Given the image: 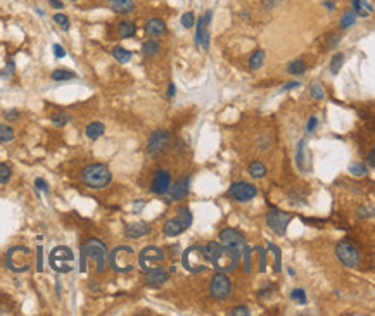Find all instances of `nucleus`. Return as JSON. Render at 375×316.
<instances>
[{
  "label": "nucleus",
  "mask_w": 375,
  "mask_h": 316,
  "mask_svg": "<svg viewBox=\"0 0 375 316\" xmlns=\"http://www.w3.org/2000/svg\"><path fill=\"white\" fill-rule=\"evenodd\" d=\"M195 25V16H194V13H185L182 16V26L183 28H187V30H190L192 26Z\"/></svg>",
  "instance_id": "obj_37"
},
{
  "label": "nucleus",
  "mask_w": 375,
  "mask_h": 316,
  "mask_svg": "<svg viewBox=\"0 0 375 316\" xmlns=\"http://www.w3.org/2000/svg\"><path fill=\"white\" fill-rule=\"evenodd\" d=\"M228 314L230 316H240V314L249 316L251 314V311H249V307H245V306H237V307H233L232 311H228Z\"/></svg>",
  "instance_id": "obj_40"
},
{
  "label": "nucleus",
  "mask_w": 375,
  "mask_h": 316,
  "mask_svg": "<svg viewBox=\"0 0 375 316\" xmlns=\"http://www.w3.org/2000/svg\"><path fill=\"white\" fill-rule=\"evenodd\" d=\"M11 175H13L11 166L6 165V163H0V185H6L11 180Z\"/></svg>",
  "instance_id": "obj_31"
},
{
  "label": "nucleus",
  "mask_w": 375,
  "mask_h": 316,
  "mask_svg": "<svg viewBox=\"0 0 375 316\" xmlns=\"http://www.w3.org/2000/svg\"><path fill=\"white\" fill-rule=\"evenodd\" d=\"M30 249L28 247H13L6 256V264L11 271L14 273H23V271H28L31 263H30Z\"/></svg>",
  "instance_id": "obj_3"
},
{
  "label": "nucleus",
  "mask_w": 375,
  "mask_h": 316,
  "mask_svg": "<svg viewBox=\"0 0 375 316\" xmlns=\"http://www.w3.org/2000/svg\"><path fill=\"white\" fill-rule=\"evenodd\" d=\"M163 259H165V252L159 247H156V245H147V247H144L139 254V264L144 273L149 271L151 268H154L152 266L154 263H161Z\"/></svg>",
  "instance_id": "obj_8"
},
{
  "label": "nucleus",
  "mask_w": 375,
  "mask_h": 316,
  "mask_svg": "<svg viewBox=\"0 0 375 316\" xmlns=\"http://www.w3.org/2000/svg\"><path fill=\"white\" fill-rule=\"evenodd\" d=\"M373 157H375V152H373V150H370V154H368V165L372 166V168L375 166V159H373Z\"/></svg>",
  "instance_id": "obj_50"
},
{
  "label": "nucleus",
  "mask_w": 375,
  "mask_h": 316,
  "mask_svg": "<svg viewBox=\"0 0 375 316\" xmlns=\"http://www.w3.org/2000/svg\"><path fill=\"white\" fill-rule=\"evenodd\" d=\"M49 4L54 7V9H62V7H64V4H62L61 0H49Z\"/></svg>",
  "instance_id": "obj_47"
},
{
  "label": "nucleus",
  "mask_w": 375,
  "mask_h": 316,
  "mask_svg": "<svg viewBox=\"0 0 375 316\" xmlns=\"http://www.w3.org/2000/svg\"><path fill=\"white\" fill-rule=\"evenodd\" d=\"M291 220H292V214L284 213V211L272 209V211H268V214H267V223L277 235H284L285 228L291 223Z\"/></svg>",
  "instance_id": "obj_10"
},
{
  "label": "nucleus",
  "mask_w": 375,
  "mask_h": 316,
  "mask_svg": "<svg viewBox=\"0 0 375 316\" xmlns=\"http://www.w3.org/2000/svg\"><path fill=\"white\" fill-rule=\"evenodd\" d=\"M144 30H146L147 35H152V37H156V35L165 33V31H166V23L163 21V19H159V18H152V19H149V21L146 23Z\"/></svg>",
  "instance_id": "obj_21"
},
{
  "label": "nucleus",
  "mask_w": 375,
  "mask_h": 316,
  "mask_svg": "<svg viewBox=\"0 0 375 316\" xmlns=\"http://www.w3.org/2000/svg\"><path fill=\"white\" fill-rule=\"evenodd\" d=\"M341 42V35H332V38H330V42H329V47L330 49H334L335 45Z\"/></svg>",
  "instance_id": "obj_45"
},
{
  "label": "nucleus",
  "mask_w": 375,
  "mask_h": 316,
  "mask_svg": "<svg viewBox=\"0 0 375 316\" xmlns=\"http://www.w3.org/2000/svg\"><path fill=\"white\" fill-rule=\"evenodd\" d=\"M109 6H111V9L116 14H123V16L134 13L135 9L134 0H109Z\"/></svg>",
  "instance_id": "obj_20"
},
{
  "label": "nucleus",
  "mask_w": 375,
  "mask_h": 316,
  "mask_svg": "<svg viewBox=\"0 0 375 316\" xmlns=\"http://www.w3.org/2000/svg\"><path fill=\"white\" fill-rule=\"evenodd\" d=\"M310 95L313 97L315 100H322L325 93H323V88L320 87L318 83H315V85H311V87H310Z\"/></svg>",
  "instance_id": "obj_38"
},
{
  "label": "nucleus",
  "mask_w": 375,
  "mask_h": 316,
  "mask_svg": "<svg viewBox=\"0 0 375 316\" xmlns=\"http://www.w3.org/2000/svg\"><path fill=\"white\" fill-rule=\"evenodd\" d=\"M168 142H170V133L166 130H156L152 131V135L149 136V142H147V154L149 155H158L159 152H163L166 149Z\"/></svg>",
  "instance_id": "obj_13"
},
{
  "label": "nucleus",
  "mask_w": 375,
  "mask_h": 316,
  "mask_svg": "<svg viewBox=\"0 0 375 316\" xmlns=\"http://www.w3.org/2000/svg\"><path fill=\"white\" fill-rule=\"evenodd\" d=\"M107 257H109L111 268L118 273H128L135 268L134 249L128 247V245H118L116 249H112L111 254H107Z\"/></svg>",
  "instance_id": "obj_2"
},
{
  "label": "nucleus",
  "mask_w": 375,
  "mask_h": 316,
  "mask_svg": "<svg viewBox=\"0 0 375 316\" xmlns=\"http://www.w3.org/2000/svg\"><path fill=\"white\" fill-rule=\"evenodd\" d=\"M81 254H85L87 257H90V259L95 261L97 271L104 273L105 264H107V249H105V245L102 244V242L97 240V239L88 240L87 244L81 247Z\"/></svg>",
  "instance_id": "obj_4"
},
{
  "label": "nucleus",
  "mask_w": 375,
  "mask_h": 316,
  "mask_svg": "<svg viewBox=\"0 0 375 316\" xmlns=\"http://www.w3.org/2000/svg\"><path fill=\"white\" fill-rule=\"evenodd\" d=\"M146 233H149V225L144 223V221H137V223H130L124 228V235L127 239H140Z\"/></svg>",
  "instance_id": "obj_19"
},
{
  "label": "nucleus",
  "mask_w": 375,
  "mask_h": 316,
  "mask_svg": "<svg viewBox=\"0 0 375 316\" xmlns=\"http://www.w3.org/2000/svg\"><path fill=\"white\" fill-rule=\"evenodd\" d=\"M170 185H171V175L166 170H159L156 171L151 180V192L158 194V196H165V194H168V190H170Z\"/></svg>",
  "instance_id": "obj_15"
},
{
  "label": "nucleus",
  "mask_w": 375,
  "mask_h": 316,
  "mask_svg": "<svg viewBox=\"0 0 375 316\" xmlns=\"http://www.w3.org/2000/svg\"><path fill=\"white\" fill-rule=\"evenodd\" d=\"M168 280H170V275H168V271H165L163 268H151L149 271H146V283L151 287L166 283Z\"/></svg>",
  "instance_id": "obj_16"
},
{
  "label": "nucleus",
  "mask_w": 375,
  "mask_h": 316,
  "mask_svg": "<svg viewBox=\"0 0 375 316\" xmlns=\"http://www.w3.org/2000/svg\"><path fill=\"white\" fill-rule=\"evenodd\" d=\"M263 62H265V50L258 49L256 52L249 57V69H251V71H256V69H260L261 66H263Z\"/></svg>",
  "instance_id": "obj_26"
},
{
  "label": "nucleus",
  "mask_w": 375,
  "mask_h": 316,
  "mask_svg": "<svg viewBox=\"0 0 375 316\" xmlns=\"http://www.w3.org/2000/svg\"><path fill=\"white\" fill-rule=\"evenodd\" d=\"M168 194H170V197L173 199V201H182V199H185L189 196V180H187V178L177 180L173 185H170Z\"/></svg>",
  "instance_id": "obj_17"
},
{
  "label": "nucleus",
  "mask_w": 375,
  "mask_h": 316,
  "mask_svg": "<svg viewBox=\"0 0 375 316\" xmlns=\"http://www.w3.org/2000/svg\"><path fill=\"white\" fill-rule=\"evenodd\" d=\"M135 33H137V26L130 19H124V21H121L118 25V35L121 38H132L135 37Z\"/></svg>",
  "instance_id": "obj_22"
},
{
  "label": "nucleus",
  "mask_w": 375,
  "mask_h": 316,
  "mask_svg": "<svg viewBox=\"0 0 375 316\" xmlns=\"http://www.w3.org/2000/svg\"><path fill=\"white\" fill-rule=\"evenodd\" d=\"M291 297L294 299V301L304 304V302H306V292H304L303 288H296V290H292Z\"/></svg>",
  "instance_id": "obj_39"
},
{
  "label": "nucleus",
  "mask_w": 375,
  "mask_h": 316,
  "mask_svg": "<svg viewBox=\"0 0 375 316\" xmlns=\"http://www.w3.org/2000/svg\"><path fill=\"white\" fill-rule=\"evenodd\" d=\"M159 52V44L156 40H147V42H144V45H142V54L146 57H152V56H156V54Z\"/></svg>",
  "instance_id": "obj_29"
},
{
  "label": "nucleus",
  "mask_w": 375,
  "mask_h": 316,
  "mask_svg": "<svg viewBox=\"0 0 375 316\" xmlns=\"http://www.w3.org/2000/svg\"><path fill=\"white\" fill-rule=\"evenodd\" d=\"M38 256H37V259H38V264H37V268H38V271H42V247H38Z\"/></svg>",
  "instance_id": "obj_49"
},
{
  "label": "nucleus",
  "mask_w": 375,
  "mask_h": 316,
  "mask_svg": "<svg viewBox=\"0 0 375 316\" xmlns=\"http://www.w3.org/2000/svg\"><path fill=\"white\" fill-rule=\"evenodd\" d=\"M342 62H344V56H342V54H335L334 59H332V64H330V73H332V75H337L339 69L342 68Z\"/></svg>",
  "instance_id": "obj_35"
},
{
  "label": "nucleus",
  "mask_w": 375,
  "mask_h": 316,
  "mask_svg": "<svg viewBox=\"0 0 375 316\" xmlns=\"http://www.w3.org/2000/svg\"><path fill=\"white\" fill-rule=\"evenodd\" d=\"M54 56H56L57 59H62V57L66 56V50L62 49L61 45H54Z\"/></svg>",
  "instance_id": "obj_43"
},
{
  "label": "nucleus",
  "mask_w": 375,
  "mask_h": 316,
  "mask_svg": "<svg viewBox=\"0 0 375 316\" xmlns=\"http://www.w3.org/2000/svg\"><path fill=\"white\" fill-rule=\"evenodd\" d=\"M35 185H37L38 190H44V192H49V187H47V183L42 180V178H37L35 180Z\"/></svg>",
  "instance_id": "obj_44"
},
{
  "label": "nucleus",
  "mask_w": 375,
  "mask_h": 316,
  "mask_svg": "<svg viewBox=\"0 0 375 316\" xmlns=\"http://www.w3.org/2000/svg\"><path fill=\"white\" fill-rule=\"evenodd\" d=\"M180 216L178 218H173V220H168L165 225H163V233H165L166 237H177L180 235V233L185 232L187 228L192 223V214H190V211L187 208H182L180 211Z\"/></svg>",
  "instance_id": "obj_6"
},
{
  "label": "nucleus",
  "mask_w": 375,
  "mask_h": 316,
  "mask_svg": "<svg viewBox=\"0 0 375 316\" xmlns=\"http://www.w3.org/2000/svg\"><path fill=\"white\" fill-rule=\"evenodd\" d=\"M112 180V173L102 163H92L81 171V182L92 190H100L107 187Z\"/></svg>",
  "instance_id": "obj_1"
},
{
  "label": "nucleus",
  "mask_w": 375,
  "mask_h": 316,
  "mask_svg": "<svg viewBox=\"0 0 375 316\" xmlns=\"http://www.w3.org/2000/svg\"><path fill=\"white\" fill-rule=\"evenodd\" d=\"M14 140V130L9 124H0V143H7Z\"/></svg>",
  "instance_id": "obj_30"
},
{
  "label": "nucleus",
  "mask_w": 375,
  "mask_h": 316,
  "mask_svg": "<svg viewBox=\"0 0 375 316\" xmlns=\"http://www.w3.org/2000/svg\"><path fill=\"white\" fill-rule=\"evenodd\" d=\"M73 259H75V256H73V251L69 247H66V245H59V247H56L52 252H50V266L54 268L56 271L59 273H68L71 270V266H69V263H73Z\"/></svg>",
  "instance_id": "obj_7"
},
{
  "label": "nucleus",
  "mask_w": 375,
  "mask_h": 316,
  "mask_svg": "<svg viewBox=\"0 0 375 316\" xmlns=\"http://www.w3.org/2000/svg\"><path fill=\"white\" fill-rule=\"evenodd\" d=\"M353 2V11L356 14H360V16H366V11H363L361 9V4H360V0H351Z\"/></svg>",
  "instance_id": "obj_41"
},
{
  "label": "nucleus",
  "mask_w": 375,
  "mask_h": 316,
  "mask_svg": "<svg viewBox=\"0 0 375 316\" xmlns=\"http://www.w3.org/2000/svg\"><path fill=\"white\" fill-rule=\"evenodd\" d=\"M50 119H52V123H54V124H57V126H64L66 123H69L71 116H69V114H64V112H57V114H54Z\"/></svg>",
  "instance_id": "obj_36"
},
{
  "label": "nucleus",
  "mask_w": 375,
  "mask_h": 316,
  "mask_svg": "<svg viewBox=\"0 0 375 316\" xmlns=\"http://www.w3.org/2000/svg\"><path fill=\"white\" fill-rule=\"evenodd\" d=\"M71 2H78V0H71Z\"/></svg>",
  "instance_id": "obj_53"
},
{
  "label": "nucleus",
  "mask_w": 375,
  "mask_h": 316,
  "mask_svg": "<svg viewBox=\"0 0 375 316\" xmlns=\"http://www.w3.org/2000/svg\"><path fill=\"white\" fill-rule=\"evenodd\" d=\"M327 7H329L330 11H334V9H335V7H334V4H332V2H327Z\"/></svg>",
  "instance_id": "obj_52"
},
{
  "label": "nucleus",
  "mask_w": 375,
  "mask_h": 316,
  "mask_svg": "<svg viewBox=\"0 0 375 316\" xmlns=\"http://www.w3.org/2000/svg\"><path fill=\"white\" fill-rule=\"evenodd\" d=\"M354 21H356V13H354L353 9H349L344 16H342V19H341V28H349V26H353V25H354Z\"/></svg>",
  "instance_id": "obj_32"
},
{
  "label": "nucleus",
  "mask_w": 375,
  "mask_h": 316,
  "mask_svg": "<svg viewBox=\"0 0 375 316\" xmlns=\"http://www.w3.org/2000/svg\"><path fill=\"white\" fill-rule=\"evenodd\" d=\"M6 118L9 121H18L19 119V111H16V109H11V111L6 112Z\"/></svg>",
  "instance_id": "obj_42"
},
{
  "label": "nucleus",
  "mask_w": 375,
  "mask_h": 316,
  "mask_svg": "<svg viewBox=\"0 0 375 316\" xmlns=\"http://www.w3.org/2000/svg\"><path fill=\"white\" fill-rule=\"evenodd\" d=\"M54 21H56V25L64 31H69V28H71V23H69V18L66 14H56L54 16Z\"/></svg>",
  "instance_id": "obj_33"
},
{
  "label": "nucleus",
  "mask_w": 375,
  "mask_h": 316,
  "mask_svg": "<svg viewBox=\"0 0 375 316\" xmlns=\"http://www.w3.org/2000/svg\"><path fill=\"white\" fill-rule=\"evenodd\" d=\"M298 87H299V81H291V83L284 85L282 90H291V88H298Z\"/></svg>",
  "instance_id": "obj_48"
},
{
  "label": "nucleus",
  "mask_w": 375,
  "mask_h": 316,
  "mask_svg": "<svg viewBox=\"0 0 375 316\" xmlns=\"http://www.w3.org/2000/svg\"><path fill=\"white\" fill-rule=\"evenodd\" d=\"M175 95V85H170V88H168V97H173Z\"/></svg>",
  "instance_id": "obj_51"
},
{
  "label": "nucleus",
  "mask_w": 375,
  "mask_h": 316,
  "mask_svg": "<svg viewBox=\"0 0 375 316\" xmlns=\"http://www.w3.org/2000/svg\"><path fill=\"white\" fill-rule=\"evenodd\" d=\"M220 244L225 247L240 251L242 245H244V235L237 228H225L220 232Z\"/></svg>",
  "instance_id": "obj_14"
},
{
  "label": "nucleus",
  "mask_w": 375,
  "mask_h": 316,
  "mask_svg": "<svg viewBox=\"0 0 375 316\" xmlns=\"http://www.w3.org/2000/svg\"><path fill=\"white\" fill-rule=\"evenodd\" d=\"M349 173L354 175V177H363V175L368 173V170H366V166L361 165V163H351V165H349Z\"/></svg>",
  "instance_id": "obj_34"
},
{
  "label": "nucleus",
  "mask_w": 375,
  "mask_h": 316,
  "mask_svg": "<svg viewBox=\"0 0 375 316\" xmlns=\"http://www.w3.org/2000/svg\"><path fill=\"white\" fill-rule=\"evenodd\" d=\"M50 78L54 81H69V80H75L76 75L73 71H68V69H56V71L50 73Z\"/></svg>",
  "instance_id": "obj_27"
},
{
  "label": "nucleus",
  "mask_w": 375,
  "mask_h": 316,
  "mask_svg": "<svg viewBox=\"0 0 375 316\" xmlns=\"http://www.w3.org/2000/svg\"><path fill=\"white\" fill-rule=\"evenodd\" d=\"M247 173L251 175L253 178H265L268 173V170L261 161H253L251 165L247 166Z\"/></svg>",
  "instance_id": "obj_24"
},
{
  "label": "nucleus",
  "mask_w": 375,
  "mask_h": 316,
  "mask_svg": "<svg viewBox=\"0 0 375 316\" xmlns=\"http://www.w3.org/2000/svg\"><path fill=\"white\" fill-rule=\"evenodd\" d=\"M335 256L347 268H356L360 264V252H358L356 245L349 240L337 242V245H335Z\"/></svg>",
  "instance_id": "obj_5"
},
{
  "label": "nucleus",
  "mask_w": 375,
  "mask_h": 316,
  "mask_svg": "<svg viewBox=\"0 0 375 316\" xmlns=\"http://www.w3.org/2000/svg\"><path fill=\"white\" fill-rule=\"evenodd\" d=\"M304 71H306V62H304L303 59L289 62V66H287V73H289V75H303Z\"/></svg>",
  "instance_id": "obj_28"
},
{
  "label": "nucleus",
  "mask_w": 375,
  "mask_h": 316,
  "mask_svg": "<svg viewBox=\"0 0 375 316\" xmlns=\"http://www.w3.org/2000/svg\"><path fill=\"white\" fill-rule=\"evenodd\" d=\"M316 123H318V119H316V118H310V121H308V126H306V130L310 131V133H311V131L315 130Z\"/></svg>",
  "instance_id": "obj_46"
},
{
  "label": "nucleus",
  "mask_w": 375,
  "mask_h": 316,
  "mask_svg": "<svg viewBox=\"0 0 375 316\" xmlns=\"http://www.w3.org/2000/svg\"><path fill=\"white\" fill-rule=\"evenodd\" d=\"M112 57L118 62H121V64H127V62L132 59V52L121 45H114L112 47Z\"/></svg>",
  "instance_id": "obj_25"
},
{
  "label": "nucleus",
  "mask_w": 375,
  "mask_h": 316,
  "mask_svg": "<svg viewBox=\"0 0 375 316\" xmlns=\"http://www.w3.org/2000/svg\"><path fill=\"white\" fill-rule=\"evenodd\" d=\"M226 196L233 197L235 201H239V202H247V201H251V199H255L258 196V189L253 185V183L237 182V183H232V187L228 189Z\"/></svg>",
  "instance_id": "obj_9"
},
{
  "label": "nucleus",
  "mask_w": 375,
  "mask_h": 316,
  "mask_svg": "<svg viewBox=\"0 0 375 316\" xmlns=\"http://www.w3.org/2000/svg\"><path fill=\"white\" fill-rule=\"evenodd\" d=\"M213 18V13L208 11L204 16L197 19V33H195V44L202 47L204 50L209 49V23Z\"/></svg>",
  "instance_id": "obj_12"
},
{
  "label": "nucleus",
  "mask_w": 375,
  "mask_h": 316,
  "mask_svg": "<svg viewBox=\"0 0 375 316\" xmlns=\"http://www.w3.org/2000/svg\"><path fill=\"white\" fill-rule=\"evenodd\" d=\"M230 290H232V282H230V278L223 273H216V275L213 276V280H211V285H209V292L211 295H213L214 299H226L230 294Z\"/></svg>",
  "instance_id": "obj_11"
},
{
  "label": "nucleus",
  "mask_w": 375,
  "mask_h": 316,
  "mask_svg": "<svg viewBox=\"0 0 375 316\" xmlns=\"http://www.w3.org/2000/svg\"><path fill=\"white\" fill-rule=\"evenodd\" d=\"M296 163H298V168L301 171H308L310 170V154H308L306 149V142L304 140H299L298 142V149H296Z\"/></svg>",
  "instance_id": "obj_18"
},
{
  "label": "nucleus",
  "mask_w": 375,
  "mask_h": 316,
  "mask_svg": "<svg viewBox=\"0 0 375 316\" xmlns=\"http://www.w3.org/2000/svg\"><path fill=\"white\" fill-rule=\"evenodd\" d=\"M104 131H105V126H104V123H100V121H93V123H90L87 128H85V135H87L90 140H97L99 136L104 135Z\"/></svg>",
  "instance_id": "obj_23"
}]
</instances>
